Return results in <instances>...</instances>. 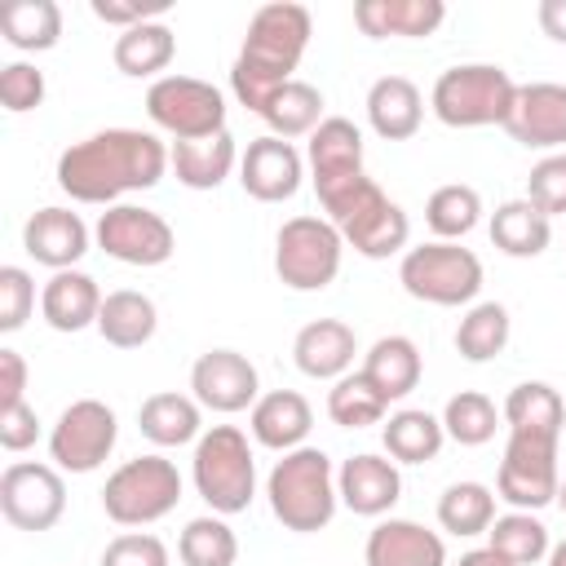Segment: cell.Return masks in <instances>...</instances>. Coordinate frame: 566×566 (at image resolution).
I'll list each match as a JSON object with an SVG mask.
<instances>
[{
	"label": "cell",
	"instance_id": "obj_1",
	"mask_svg": "<svg viewBox=\"0 0 566 566\" xmlns=\"http://www.w3.org/2000/svg\"><path fill=\"white\" fill-rule=\"evenodd\" d=\"M168 172V146L142 128H102L84 142H71L57 155V186L75 203L115 208L119 195L150 190Z\"/></svg>",
	"mask_w": 566,
	"mask_h": 566
},
{
	"label": "cell",
	"instance_id": "obj_2",
	"mask_svg": "<svg viewBox=\"0 0 566 566\" xmlns=\"http://www.w3.org/2000/svg\"><path fill=\"white\" fill-rule=\"evenodd\" d=\"M310 35H314V18L305 4H296V0L261 4L248 22L243 49L230 66V88H234L239 106L265 115L274 93L283 84H292V71L301 66Z\"/></svg>",
	"mask_w": 566,
	"mask_h": 566
},
{
	"label": "cell",
	"instance_id": "obj_3",
	"mask_svg": "<svg viewBox=\"0 0 566 566\" xmlns=\"http://www.w3.org/2000/svg\"><path fill=\"white\" fill-rule=\"evenodd\" d=\"M265 500H270V513L283 522V531H296V535L323 531L340 504L336 469H332L327 451H318V447L287 451L265 478Z\"/></svg>",
	"mask_w": 566,
	"mask_h": 566
},
{
	"label": "cell",
	"instance_id": "obj_4",
	"mask_svg": "<svg viewBox=\"0 0 566 566\" xmlns=\"http://www.w3.org/2000/svg\"><path fill=\"white\" fill-rule=\"evenodd\" d=\"M318 203H323L327 221L340 230V239H345L358 256H367V261H385V256L402 252L407 239H411L407 212H402L367 172L354 177L349 186L323 195Z\"/></svg>",
	"mask_w": 566,
	"mask_h": 566
},
{
	"label": "cell",
	"instance_id": "obj_5",
	"mask_svg": "<svg viewBox=\"0 0 566 566\" xmlns=\"http://www.w3.org/2000/svg\"><path fill=\"white\" fill-rule=\"evenodd\" d=\"M190 478H195L199 500L212 513H221V517L243 513L252 504V495H256V460H252L248 433L234 429V424L203 429V438L195 442Z\"/></svg>",
	"mask_w": 566,
	"mask_h": 566
},
{
	"label": "cell",
	"instance_id": "obj_6",
	"mask_svg": "<svg viewBox=\"0 0 566 566\" xmlns=\"http://www.w3.org/2000/svg\"><path fill=\"white\" fill-rule=\"evenodd\" d=\"M517 97V84L504 66L495 62H464V66H447L433 80L429 106L447 128H486L509 119Z\"/></svg>",
	"mask_w": 566,
	"mask_h": 566
},
{
	"label": "cell",
	"instance_id": "obj_7",
	"mask_svg": "<svg viewBox=\"0 0 566 566\" xmlns=\"http://www.w3.org/2000/svg\"><path fill=\"white\" fill-rule=\"evenodd\" d=\"M177 500H181V473L164 455L124 460L102 486V509L115 526H150L168 517Z\"/></svg>",
	"mask_w": 566,
	"mask_h": 566
},
{
	"label": "cell",
	"instance_id": "obj_8",
	"mask_svg": "<svg viewBox=\"0 0 566 566\" xmlns=\"http://www.w3.org/2000/svg\"><path fill=\"white\" fill-rule=\"evenodd\" d=\"M398 283L424 305H469L482 292V261L460 243H420L402 252Z\"/></svg>",
	"mask_w": 566,
	"mask_h": 566
},
{
	"label": "cell",
	"instance_id": "obj_9",
	"mask_svg": "<svg viewBox=\"0 0 566 566\" xmlns=\"http://www.w3.org/2000/svg\"><path fill=\"white\" fill-rule=\"evenodd\" d=\"M345 239L327 217H292L274 234V274L292 292H323L340 274Z\"/></svg>",
	"mask_w": 566,
	"mask_h": 566
},
{
	"label": "cell",
	"instance_id": "obj_10",
	"mask_svg": "<svg viewBox=\"0 0 566 566\" xmlns=\"http://www.w3.org/2000/svg\"><path fill=\"white\" fill-rule=\"evenodd\" d=\"M146 115L172 142H199L226 133V97L195 75H159L146 88Z\"/></svg>",
	"mask_w": 566,
	"mask_h": 566
},
{
	"label": "cell",
	"instance_id": "obj_11",
	"mask_svg": "<svg viewBox=\"0 0 566 566\" xmlns=\"http://www.w3.org/2000/svg\"><path fill=\"white\" fill-rule=\"evenodd\" d=\"M557 438L539 433H509L504 460L495 473V500H509L522 513H535L557 500Z\"/></svg>",
	"mask_w": 566,
	"mask_h": 566
},
{
	"label": "cell",
	"instance_id": "obj_12",
	"mask_svg": "<svg viewBox=\"0 0 566 566\" xmlns=\"http://www.w3.org/2000/svg\"><path fill=\"white\" fill-rule=\"evenodd\" d=\"M0 513L18 531H53L66 513V482L62 469L35 464V460H13L0 473Z\"/></svg>",
	"mask_w": 566,
	"mask_h": 566
},
{
	"label": "cell",
	"instance_id": "obj_13",
	"mask_svg": "<svg viewBox=\"0 0 566 566\" xmlns=\"http://www.w3.org/2000/svg\"><path fill=\"white\" fill-rule=\"evenodd\" d=\"M93 239L111 261H124V265H164L177 248L172 226L159 212L142 208V203L106 208L93 226Z\"/></svg>",
	"mask_w": 566,
	"mask_h": 566
},
{
	"label": "cell",
	"instance_id": "obj_14",
	"mask_svg": "<svg viewBox=\"0 0 566 566\" xmlns=\"http://www.w3.org/2000/svg\"><path fill=\"white\" fill-rule=\"evenodd\" d=\"M115 438H119L115 411L97 398H80L57 416L49 433V455L62 473H93L115 451Z\"/></svg>",
	"mask_w": 566,
	"mask_h": 566
},
{
	"label": "cell",
	"instance_id": "obj_15",
	"mask_svg": "<svg viewBox=\"0 0 566 566\" xmlns=\"http://www.w3.org/2000/svg\"><path fill=\"white\" fill-rule=\"evenodd\" d=\"M190 389H195V402L217 411V416L248 411L261 398L256 367L239 349H208V354H199L195 367H190Z\"/></svg>",
	"mask_w": 566,
	"mask_h": 566
},
{
	"label": "cell",
	"instance_id": "obj_16",
	"mask_svg": "<svg viewBox=\"0 0 566 566\" xmlns=\"http://www.w3.org/2000/svg\"><path fill=\"white\" fill-rule=\"evenodd\" d=\"M504 133L526 150L566 146V84H553V80L517 84V97H513V111L504 119Z\"/></svg>",
	"mask_w": 566,
	"mask_h": 566
},
{
	"label": "cell",
	"instance_id": "obj_17",
	"mask_svg": "<svg viewBox=\"0 0 566 566\" xmlns=\"http://www.w3.org/2000/svg\"><path fill=\"white\" fill-rule=\"evenodd\" d=\"M301 177H305V164H301V150L274 133L265 137H252L248 150L239 155V181L252 199L261 203H283L301 190Z\"/></svg>",
	"mask_w": 566,
	"mask_h": 566
},
{
	"label": "cell",
	"instance_id": "obj_18",
	"mask_svg": "<svg viewBox=\"0 0 566 566\" xmlns=\"http://www.w3.org/2000/svg\"><path fill=\"white\" fill-rule=\"evenodd\" d=\"M354 177H363V133L354 119L327 115L310 133V181L323 199V195L349 186Z\"/></svg>",
	"mask_w": 566,
	"mask_h": 566
},
{
	"label": "cell",
	"instance_id": "obj_19",
	"mask_svg": "<svg viewBox=\"0 0 566 566\" xmlns=\"http://www.w3.org/2000/svg\"><path fill=\"white\" fill-rule=\"evenodd\" d=\"M336 495L358 517H385L402 495V473L394 460L363 451L336 469Z\"/></svg>",
	"mask_w": 566,
	"mask_h": 566
},
{
	"label": "cell",
	"instance_id": "obj_20",
	"mask_svg": "<svg viewBox=\"0 0 566 566\" xmlns=\"http://www.w3.org/2000/svg\"><path fill=\"white\" fill-rule=\"evenodd\" d=\"M88 239H93V234H88L84 217L71 212V208H40V212H31L27 226H22V248H27V256L40 261V265H49L53 274H57V270H75V261L88 252Z\"/></svg>",
	"mask_w": 566,
	"mask_h": 566
},
{
	"label": "cell",
	"instance_id": "obj_21",
	"mask_svg": "<svg viewBox=\"0 0 566 566\" xmlns=\"http://www.w3.org/2000/svg\"><path fill=\"white\" fill-rule=\"evenodd\" d=\"M363 562L367 566H447V544L438 531L411 517H385L367 531Z\"/></svg>",
	"mask_w": 566,
	"mask_h": 566
},
{
	"label": "cell",
	"instance_id": "obj_22",
	"mask_svg": "<svg viewBox=\"0 0 566 566\" xmlns=\"http://www.w3.org/2000/svg\"><path fill=\"white\" fill-rule=\"evenodd\" d=\"M354 354H358V336H354V327L345 318H314L292 340V363L310 380H340V376H349Z\"/></svg>",
	"mask_w": 566,
	"mask_h": 566
},
{
	"label": "cell",
	"instance_id": "obj_23",
	"mask_svg": "<svg viewBox=\"0 0 566 566\" xmlns=\"http://www.w3.org/2000/svg\"><path fill=\"white\" fill-rule=\"evenodd\" d=\"M248 429H252V438L261 447L287 455V451L305 447V438L314 429V407L296 389H270V394L256 398V407L248 416Z\"/></svg>",
	"mask_w": 566,
	"mask_h": 566
},
{
	"label": "cell",
	"instance_id": "obj_24",
	"mask_svg": "<svg viewBox=\"0 0 566 566\" xmlns=\"http://www.w3.org/2000/svg\"><path fill=\"white\" fill-rule=\"evenodd\" d=\"M447 4L442 0H358L354 4V22L363 35L371 40H424L442 27Z\"/></svg>",
	"mask_w": 566,
	"mask_h": 566
},
{
	"label": "cell",
	"instance_id": "obj_25",
	"mask_svg": "<svg viewBox=\"0 0 566 566\" xmlns=\"http://www.w3.org/2000/svg\"><path fill=\"white\" fill-rule=\"evenodd\" d=\"M102 292H97V279L84 274V270H57L44 292H40V314L53 332H84L88 323L97 327V314H102Z\"/></svg>",
	"mask_w": 566,
	"mask_h": 566
},
{
	"label": "cell",
	"instance_id": "obj_26",
	"mask_svg": "<svg viewBox=\"0 0 566 566\" xmlns=\"http://www.w3.org/2000/svg\"><path fill=\"white\" fill-rule=\"evenodd\" d=\"M420 119H424V97L407 75H380L367 88V124L376 137L407 142V137H416Z\"/></svg>",
	"mask_w": 566,
	"mask_h": 566
},
{
	"label": "cell",
	"instance_id": "obj_27",
	"mask_svg": "<svg viewBox=\"0 0 566 566\" xmlns=\"http://www.w3.org/2000/svg\"><path fill=\"white\" fill-rule=\"evenodd\" d=\"M234 164H239V146H234L230 128L199 137V142H172V150H168V168L190 190H217Z\"/></svg>",
	"mask_w": 566,
	"mask_h": 566
},
{
	"label": "cell",
	"instance_id": "obj_28",
	"mask_svg": "<svg viewBox=\"0 0 566 566\" xmlns=\"http://www.w3.org/2000/svg\"><path fill=\"white\" fill-rule=\"evenodd\" d=\"M358 371L376 385V394H380L385 402H398V398H407V394L420 385L424 363H420V349H416L411 336H380V340L367 349V358H363Z\"/></svg>",
	"mask_w": 566,
	"mask_h": 566
},
{
	"label": "cell",
	"instance_id": "obj_29",
	"mask_svg": "<svg viewBox=\"0 0 566 566\" xmlns=\"http://www.w3.org/2000/svg\"><path fill=\"white\" fill-rule=\"evenodd\" d=\"M137 429L155 447H186V442H199L203 438V416H199V402L195 398L164 389V394H150L137 407Z\"/></svg>",
	"mask_w": 566,
	"mask_h": 566
},
{
	"label": "cell",
	"instance_id": "obj_30",
	"mask_svg": "<svg viewBox=\"0 0 566 566\" xmlns=\"http://www.w3.org/2000/svg\"><path fill=\"white\" fill-rule=\"evenodd\" d=\"M159 327V310L146 292H133V287H119V292H106L102 301V314H97V332L106 345L115 349H142Z\"/></svg>",
	"mask_w": 566,
	"mask_h": 566
},
{
	"label": "cell",
	"instance_id": "obj_31",
	"mask_svg": "<svg viewBox=\"0 0 566 566\" xmlns=\"http://www.w3.org/2000/svg\"><path fill=\"white\" fill-rule=\"evenodd\" d=\"M380 442H385L394 464H429V460H438V451L447 442V429H442L438 416H429L420 407H402V411L385 416Z\"/></svg>",
	"mask_w": 566,
	"mask_h": 566
},
{
	"label": "cell",
	"instance_id": "obj_32",
	"mask_svg": "<svg viewBox=\"0 0 566 566\" xmlns=\"http://www.w3.org/2000/svg\"><path fill=\"white\" fill-rule=\"evenodd\" d=\"M504 424L509 433H539V438H562V424H566V402L553 385L544 380H522L509 389L504 398Z\"/></svg>",
	"mask_w": 566,
	"mask_h": 566
},
{
	"label": "cell",
	"instance_id": "obj_33",
	"mask_svg": "<svg viewBox=\"0 0 566 566\" xmlns=\"http://www.w3.org/2000/svg\"><path fill=\"white\" fill-rule=\"evenodd\" d=\"M553 239V221L531 199H509L491 212V243L504 256H539Z\"/></svg>",
	"mask_w": 566,
	"mask_h": 566
},
{
	"label": "cell",
	"instance_id": "obj_34",
	"mask_svg": "<svg viewBox=\"0 0 566 566\" xmlns=\"http://www.w3.org/2000/svg\"><path fill=\"white\" fill-rule=\"evenodd\" d=\"M0 35L18 53H44L62 35V9L53 0H13L0 9Z\"/></svg>",
	"mask_w": 566,
	"mask_h": 566
},
{
	"label": "cell",
	"instance_id": "obj_35",
	"mask_svg": "<svg viewBox=\"0 0 566 566\" xmlns=\"http://www.w3.org/2000/svg\"><path fill=\"white\" fill-rule=\"evenodd\" d=\"M172 53H177V35H172V27H164V22L128 27V31L115 35V49H111L115 66H119L124 75H133V80H146V75L168 71Z\"/></svg>",
	"mask_w": 566,
	"mask_h": 566
},
{
	"label": "cell",
	"instance_id": "obj_36",
	"mask_svg": "<svg viewBox=\"0 0 566 566\" xmlns=\"http://www.w3.org/2000/svg\"><path fill=\"white\" fill-rule=\"evenodd\" d=\"M486 548H491L495 557H504L509 566H539L553 544H548V526H544L535 513L513 509V513H504V517L491 522Z\"/></svg>",
	"mask_w": 566,
	"mask_h": 566
},
{
	"label": "cell",
	"instance_id": "obj_37",
	"mask_svg": "<svg viewBox=\"0 0 566 566\" xmlns=\"http://www.w3.org/2000/svg\"><path fill=\"white\" fill-rule=\"evenodd\" d=\"M495 522V491L482 482H451L438 495V526L469 539V535H486Z\"/></svg>",
	"mask_w": 566,
	"mask_h": 566
},
{
	"label": "cell",
	"instance_id": "obj_38",
	"mask_svg": "<svg viewBox=\"0 0 566 566\" xmlns=\"http://www.w3.org/2000/svg\"><path fill=\"white\" fill-rule=\"evenodd\" d=\"M509 332H513L509 310H504L500 301H478V305L460 318V327H455V354H460L464 363H491L495 354H504Z\"/></svg>",
	"mask_w": 566,
	"mask_h": 566
},
{
	"label": "cell",
	"instance_id": "obj_39",
	"mask_svg": "<svg viewBox=\"0 0 566 566\" xmlns=\"http://www.w3.org/2000/svg\"><path fill=\"white\" fill-rule=\"evenodd\" d=\"M478 221H482V195H478L473 186H464V181L438 186V190L429 195V203H424V226H429L442 243L464 239Z\"/></svg>",
	"mask_w": 566,
	"mask_h": 566
},
{
	"label": "cell",
	"instance_id": "obj_40",
	"mask_svg": "<svg viewBox=\"0 0 566 566\" xmlns=\"http://www.w3.org/2000/svg\"><path fill=\"white\" fill-rule=\"evenodd\" d=\"M261 119H265L270 133L283 137V142L305 137V133H314V128L323 124V93H318L314 84H305V80H292V84H283V88L274 93V102L265 106Z\"/></svg>",
	"mask_w": 566,
	"mask_h": 566
},
{
	"label": "cell",
	"instance_id": "obj_41",
	"mask_svg": "<svg viewBox=\"0 0 566 566\" xmlns=\"http://www.w3.org/2000/svg\"><path fill=\"white\" fill-rule=\"evenodd\" d=\"M327 416L340 429H367V424H385L389 402L376 394V385L363 371H349V376L332 380V389H327Z\"/></svg>",
	"mask_w": 566,
	"mask_h": 566
},
{
	"label": "cell",
	"instance_id": "obj_42",
	"mask_svg": "<svg viewBox=\"0 0 566 566\" xmlns=\"http://www.w3.org/2000/svg\"><path fill=\"white\" fill-rule=\"evenodd\" d=\"M500 416H504V411H495V402H491L486 394L460 389V394H451L447 407H442V429H447V438L460 442V447H482V442L495 438Z\"/></svg>",
	"mask_w": 566,
	"mask_h": 566
},
{
	"label": "cell",
	"instance_id": "obj_43",
	"mask_svg": "<svg viewBox=\"0 0 566 566\" xmlns=\"http://www.w3.org/2000/svg\"><path fill=\"white\" fill-rule=\"evenodd\" d=\"M177 557H181V566H234L239 539H234V531L226 526L221 513L190 517L181 539H177Z\"/></svg>",
	"mask_w": 566,
	"mask_h": 566
},
{
	"label": "cell",
	"instance_id": "obj_44",
	"mask_svg": "<svg viewBox=\"0 0 566 566\" xmlns=\"http://www.w3.org/2000/svg\"><path fill=\"white\" fill-rule=\"evenodd\" d=\"M526 199H531L548 221L566 212V150H553V155H544V159L531 168V177H526Z\"/></svg>",
	"mask_w": 566,
	"mask_h": 566
},
{
	"label": "cell",
	"instance_id": "obj_45",
	"mask_svg": "<svg viewBox=\"0 0 566 566\" xmlns=\"http://www.w3.org/2000/svg\"><path fill=\"white\" fill-rule=\"evenodd\" d=\"M35 310V279L22 265H0V332L13 336Z\"/></svg>",
	"mask_w": 566,
	"mask_h": 566
},
{
	"label": "cell",
	"instance_id": "obj_46",
	"mask_svg": "<svg viewBox=\"0 0 566 566\" xmlns=\"http://www.w3.org/2000/svg\"><path fill=\"white\" fill-rule=\"evenodd\" d=\"M102 566H168V548L150 531H124L102 548Z\"/></svg>",
	"mask_w": 566,
	"mask_h": 566
},
{
	"label": "cell",
	"instance_id": "obj_47",
	"mask_svg": "<svg viewBox=\"0 0 566 566\" xmlns=\"http://www.w3.org/2000/svg\"><path fill=\"white\" fill-rule=\"evenodd\" d=\"M0 102L4 111L22 115V111H35L44 102V75L31 66V62H9L0 66Z\"/></svg>",
	"mask_w": 566,
	"mask_h": 566
},
{
	"label": "cell",
	"instance_id": "obj_48",
	"mask_svg": "<svg viewBox=\"0 0 566 566\" xmlns=\"http://www.w3.org/2000/svg\"><path fill=\"white\" fill-rule=\"evenodd\" d=\"M172 0H93V18H102L106 27H142V22H155Z\"/></svg>",
	"mask_w": 566,
	"mask_h": 566
},
{
	"label": "cell",
	"instance_id": "obj_49",
	"mask_svg": "<svg viewBox=\"0 0 566 566\" xmlns=\"http://www.w3.org/2000/svg\"><path fill=\"white\" fill-rule=\"evenodd\" d=\"M35 438H40V420H35V407L31 402H18V407H9V411H0V447L4 451H27V447H35Z\"/></svg>",
	"mask_w": 566,
	"mask_h": 566
},
{
	"label": "cell",
	"instance_id": "obj_50",
	"mask_svg": "<svg viewBox=\"0 0 566 566\" xmlns=\"http://www.w3.org/2000/svg\"><path fill=\"white\" fill-rule=\"evenodd\" d=\"M27 402V358L18 349H0V411Z\"/></svg>",
	"mask_w": 566,
	"mask_h": 566
},
{
	"label": "cell",
	"instance_id": "obj_51",
	"mask_svg": "<svg viewBox=\"0 0 566 566\" xmlns=\"http://www.w3.org/2000/svg\"><path fill=\"white\" fill-rule=\"evenodd\" d=\"M535 18H539V31H544L548 40L566 44V0H539Z\"/></svg>",
	"mask_w": 566,
	"mask_h": 566
},
{
	"label": "cell",
	"instance_id": "obj_52",
	"mask_svg": "<svg viewBox=\"0 0 566 566\" xmlns=\"http://www.w3.org/2000/svg\"><path fill=\"white\" fill-rule=\"evenodd\" d=\"M455 566H509V562H504V557H495L491 548H469V553H464Z\"/></svg>",
	"mask_w": 566,
	"mask_h": 566
},
{
	"label": "cell",
	"instance_id": "obj_53",
	"mask_svg": "<svg viewBox=\"0 0 566 566\" xmlns=\"http://www.w3.org/2000/svg\"><path fill=\"white\" fill-rule=\"evenodd\" d=\"M548 566H566V539H557L553 548H548V557H544Z\"/></svg>",
	"mask_w": 566,
	"mask_h": 566
},
{
	"label": "cell",
	"instance_id": "obj_54",
	"mask_svg": "<svg viewBox=\"0 0 566 566\" xmlns=\"http://www.w3.org/2000/svg\"><path fill=\"white\" fill-rule=\"evenodd\" d=\"M557 504H562V513H566V482L557 486Z\"/></svg>",
	"mask_w": 566,
	"mask_h": 566
}]
</instances>
